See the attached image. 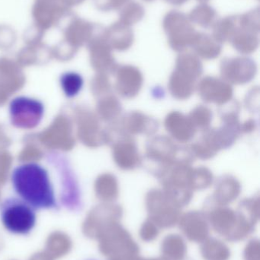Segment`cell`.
Segmentation results:
<instances>
[{
    "label": "cell",
    "mask_w": 260,
    "mask_h": 260,
    "mask_svg": "<svg viewBox=\"0 0 260 260\" xmlns=\"http://www.w3.org/2000/svg\"><path fill=\"white\" fill-rule=\"evenodd\" d=\"M55 173L38 162L18 165L11 173V183L18 197L35 210L59 209L56 200Z\"/></svg>",
    "instance_id": "obj_1"
},
{
    "label": "cell",
    "mask_w": 260,
    "mask_h": 260,
    "mask_svg": "<svg viewBox=\"0 0 260 260\" xmlns=\"http://www.w3.org/2000/svg\"><path fill=\"white\" fill-rule=\"evenodd\" d=\"M0 219L9 233L26 236L36 225V210L19 197H9L0 203Z\"/></svg>",
    "instance_id": "obj_2"
},
{
    "label": "cell",
    "mask_w": 260,
    "mask_h": 260,
    "mask_svg": "<svg viewBox=\"0 0 260 260\" xmlns=\"http://www.w3.org/2000/svg\"><path fill=\"white\" fill-rule=\"evenodd\" d=\"M9 118L12 126L18 129L36 128L44 118L45 107L42 102L27 96H18L9 105Z\"/></svg>",
    "instance_id": "obj_3"
},
{
    "label": "cell",
    "mask_w": 260,
    "mask_h": 260,
    "mask_svg": "<svg viewBox=\"0 0 260 260\" xmlns=\"http://www.w3.org/2000/svg\"><path fill=\"white\" fill-rule=\"evenodd\" d=\"M163 27L172 50L183 51L191 46L196 31L186 14L170 11L163 18Z\"/></svg>",
    "instance_id": "obj_4"
},
{
    "label": "cell",
    "mask_w": 260,
    "mask_h": 260,
    "mask_svg": "<svg viewBox=\"0 0 260 260\" xmlns=\"http://www.w3.org/2000/svg\"><path fill=\"white\" fill-rule=\"evenodd\" d=\"M99 26L79 18L70 11L64 16L57 27L64 34L65 43L69 45L77 46L85 42H90Z\"/></svg>",
    "instance_id": "obj_5"
},
{
    "label": "cell",
    "mask_w": 260,
    "mask_h": 260,
    "mask_svg": "<svg viewBox=\"0 0 260 260\" xmlns=\"http://www.w3.org/2000/svg\"><path fill=\"white\" fill-rule=\"evenodd\" d=\"M70 9L55 0H35L32 14L34 24L44 31L57 27Z\"/></svg>",
    "instance_id": "obj_6"
},
{
    "label": "cell",
    "mask_w": 260,
    "mask_h": 260,
    "mask_svg": "<svg viewBox=\"0 0 260 260\" xmlns=\"http://www.w3.org/2000/svg\"><path fill=\"white\" fill-rule=\"evenodd\" d=\"M256 67L251 59L247 57L227 58L221 62L223 76L235 83H244L254 76Z\"/></svg>",
    "instance_id": "obj_7"
},
{
    "label": "cell",
    "mask_w": 260,
    "mask_h": 260,
    "mask_svg": "<svg viewBox=\"0 0 260 260\" xmlns=\"http://www.w3.org/2000/svg\"><path fill=\"white\" fill-rule=\"evenodd\" d=\"M104 36L111 48L119 51L128 50L134 43V32L129 26L120 21L104 29Z\"/></svg>",
    "instance_id": "obj_8"
},
{
    "label": "cell",
    "mask_w": 260,
    "mask_h": 260,
    "mask_svg": "<svg viewBox=\"0 0 260 260\" xmlns=\"http://www.w3.org/2000/svg\"><path fill=\"white\" fill-rule=\"evenodd\" d=\"M142 83V76L137 69L130 66L119 69L118 72V91L124 97L137 94Z\"/></svg>",
    "instance_id": "obj_9"
},
{
    "label": "cell",
    "mask_w": 260,
    "mask_h": 260,
    "mask_svg": "<svg viewBox=\"0 0 260 260\" xmlns=\"http://www.w3.org/2000/svg\"><path fill=\"white\" fill-rule=\"evenodd\" d=\"M195 53L204 59H212L218 57L221 52V45L212 35L196 32L191 44Z\"/></svg>",
    "instance_id": "obj_10"
},
{
    "label": "cell",
    "mask_w": 260,
    "mask_h": 260,
    "mask_svg": "<svg viewBox=\"0 0 260 260\" xmlns=\"http://www.w3.org/2000/svg\"><path fill=\"white\" fill-rule=\"evenodd\" d=\"M258 35L259 34L242 28L240 27L239 23H238V28L232 39L230 40V42L240 53L249 54V53H253L258 48V46H259Z\"/></svg>",
    "instance_id": "obj_11"
},
{
    "label": "cell",
    "mask_w": 260,
    "mask_h": 260,
    "mask_svg": "<svg viewBox=\"0 0 260 260\" xmlns=\"http://www.w3.org/2000/svg\"><path fill=\"white\" fill-rule=\"evenodd\" d=\"M191 22L198 24L203 28H210L218 21L216 11L206 3H201L191 11L189 16Z\"/></svg>",
    "instance_id": "obj_12"
},
{
    "label": "cell",
    "mask_w": 260,
    "mask_h": 260,
    "mask_svg": "<svg viewBox=\"0 0 260 260\" xmlns=\"http://www.w3.org/2000/svg\"><path fill=\"white\" fill-rule=\"evenodd\" d=\"M238 15L225 17L218 19L212 27V37L220 44L230 41L238 28Z\"/></svg>",
    "instance_id": "obj_13"
},
{
    "label": "cell",
    "mask_w": 260,
    "mask_h": 260,
    "mask_svg": "<svg viewBox=\"0 0 260 260\" xmlns=\"http://www.w3.org/2000/svg\"><path fill=\"white\" fill-rule=\"evenodd\" d=\"M145 15V9L135 0H127L119 9V21L131 27L139 22Z\"/></svg>",
    "instance_id": "obj_14"
},
{
    "label": "cell",
    "mask_w": 260,
    "mask_h": 260,
    "mask_svg": "<svg viewBox=\"0 0 260 260\" xmlns=\"http://www.w3.org/2000/svg\"><path fill=\"white\" fill-rule=\"evenodd\" d=\"M60 85L66 97L73 99L82 91L84 85L83 78L76 72H65L60 76Z\"/></svg>",
    "instance_id": "obj_15"
},
{
    "label": "cell",
    "mask_w": 260,
    "mask_h": 260,
    "mask_svg": "<svg viewBox=\"0 0 260 260\" xmlns=\"http://www.w3.org/2000/svg\"><path fill=\"white\" fill-rule=\"evenodd\" d=\"M119 144L117 145L118 165L124 169H131L135 168L139 159L137 158L136 148L133 144Z\"/></svg>",
    "instance_id": "obj_16"
},
{
    "label": "cell",
    "mask_w": 260,
    "mask_h": 260,
    "mask_svg": "<svg viewBox=\"0 0 260 260\" xmlns=\"http://www.w3.org/2000/svg\"><path fill=\"white\" fill-rule=\"evenodd\" d=\"M127 0H94L95 6L102 12L118 10Z\"/></svg>",
    "instance_id": "obj_17"
},
{
    "label": "cell",
    "mask_w": 260,
    "mask_h": 260,
    "mask_svg": "<svg viewBox=\"0 0 260 260\" xmlns=\"http://www.w3.org/2000/svg\"><path fill=\"white\" fill-rule=\"evenodd\" d=\"M44 33H46V32L41 30V29L38 28L37 26L33 24L32 27H29L26 30L24 38L27 41H32V42H38V41H41V38L44 35Z\"/></svg>",
    "instance_id": "obj_18"
},
{
    "label": "cell",
    "mask_w": 260,
    "mask_h": 260,
    "mask_svg": "<svg viewBox=\"0 0 260 260\" xmlns=\"http://www.w3.org/2000/svg\"><path fill=\"white\" fill-rule=\"evenodd\" d=\"M85 0H65L66 5L69 9H71L73 6H79L82 4Z\"/></svg>",
    "instance_id": "obj_19"
},
{
    "label": "cell",
    "mask_w": 260,
    "mask_h": 260,
    "mask_svg": "<svg viewBox=\"0 0 260 260\" xmlns=\"http://www.w3.org/2000/svg\"><path fill=\"white\" fill-rule=\"evenodd\" d=\"M164 1L169 3V4L172 5V6H180L185 4L189 0H164Z\"/></svg>",
    "instance_id": "obj_20"
},
{
    "label": "cell",
    "mask_w": 260,
    "mask_h": 260,
    "mask_svg": "<svg viewBox=\"0 0 260 260\" xmlns=\"http://www.w3.org/2000/svg\"><path fill=\"white\" fill-rule=\"evenodd\" d=\"M55 1L61 2V3H64V4L66 6H67V5H66V3H65V0H55ZM67 8H68V7H67Z\"/></svg>",
    "instance_id": "obj_21"
},
{
    "label": "cell",
    "mask_w": 260,
    "mask_h": 260,
    "mask_svg": "<svg viewBox=\"0 0 260 260\" xmlns=\"http://www.w3.org/2000/svg\"><path fill=\"white\" fill-rule=\"evenodd\" d=\"M198 1L201 2V3H204L206 2L209 1V0H198Z\"/></svg>",
    "instance_id": "obj_22"
},
{
    "label": "cell",
    "mask_w": 260,
    "mask_h": 260,
    "mask_svg": "<svg viewBox=\"0 0 260 260\" xmlns=\"http://www.w3.org/2000/svg\"><path fill=\"white\" fill-rule=\"evenodd\" d=\"M143 1H145V2H153V1H154V0H143Z\"/></svg>",
    "instance_id": "obj_23"
}]
</instances>
